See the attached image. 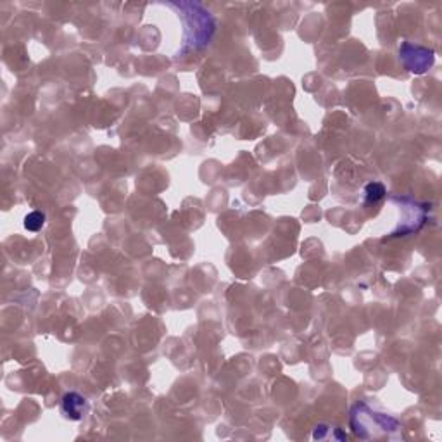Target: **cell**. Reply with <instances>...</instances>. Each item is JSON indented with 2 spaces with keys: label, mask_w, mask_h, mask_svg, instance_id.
Segmentation results:
<instances>
[{
  "label": "cell",
  "mask_w": 442,
  "mask_h": 442,
  "mask_svg": "<svg viewBox=\"0 0 442 442\" xmlns=\"http://www.w3.org/2000/svg\"><path fill=\"white\" fill-rule=\"evenodd\" d=\"M61 411L70 420H82L89 411V401L78 393H68L61 403Z\"/></svg>",
  "instance_id": "3957f363"
},
{
  "label": "cell",
  "mask_w": 442,
  "mask_h": 442,
  "mask_svg": "<svg viewBox=\"0 0 442 442\" xmlns=\"http://www.w3.org/2000/svg\"><path fill=\"white\" fill-rule=\"evenodd\" d=\"M401 57H403L406 68L413 71V73H425L434 64V50L411 45L408 42L403 43V47H401Z\"/></svg>",
  "instance_id": "7a4b0ae2"
},
{
  "label": "cell",
  "mask_w": 442,
  "mask_h": 442,
  "mask_svg": "<svg viewBox=\"0 0 442 442\" xmlns=\"http://www.w3.org/2000/svg\"><path fill=\"white\" fill-rule=\"evenodd\" d=\"M43 224H45V215L40 211L30 213V215H26V218H24V227H26V230L30 231L42 230Z\"/></svg>",
  "instance_id": "5b68a950"
},
{
  "label": "cell",
  "mask_w": 442,
  "mask_h": 442,
  "mask_svg": "<svg viewBox=\"0 0 442 442\" xmlns=\"http://www.w3.org/2000/svg\"><path fill=\"white\" fill-rule=\"evenodd\" d=\"M172 7H176L178 10H182L183 14H187L188 17V26L187 28V37H185V47L183 50H187L188 47H199L206 45L211 38L213 31H215V21H213L209 10H206L201 3L197 2H178L172 3Z\"/></svg>",
  "instance_id": "6da1fadb"
},
{
  "label": "cell",
  "mask_w": 442,
  "mask_h": 442,
  "mask_svg": "<svg viewBox=\"0 0 442 442\" xmlns=\"http://www.w3.org/2000/svg\"><path fill=\"white\" fill-rule=\"evenodd\" d=\"M386 194H387L386 187H383L380 182L368 183L367 187H365V199H367L368 204H376V202H380L383 197H386Z\"/></svg>",
  "instance_id": "277c9868"
}]
</instances>
